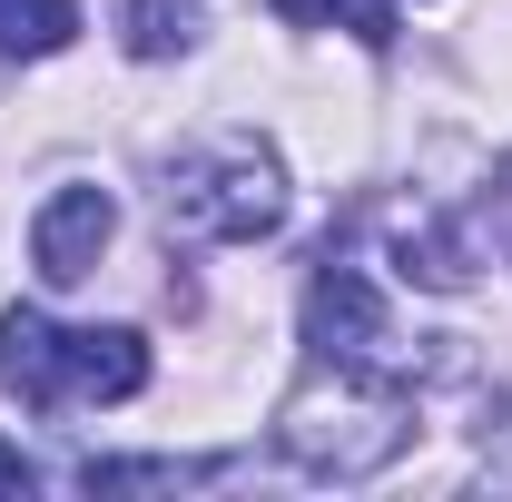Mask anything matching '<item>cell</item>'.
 Returning <instances> with one entry per match:
<instances>
[{"instance_id": "cell-1", "label": "cell", "mask_w": 512, "mask_h": 502, "mask_svg": "<svg viewBox=\"0 0 512 502\" xmlns=\"http://www.w3.org/2000/svg\"><path fill=\"white\" fill-rule=\"evenodd\" d=\"M286 453L306 463V473H335V483H365L384 473L404 434H414V394L404 384H384L375 365H325L296 404H286Z\"/></svg>"}, {"instance_id": "cell-2", "label": "cell", "mask_w": 512, "mask_h": 502, "mask_svg": "<svg viewBox=\"0 0 512 502\" xmlns=\"http://www.w3.org/2000/svg\"><path fill=\"white\" fill-rule=\"evenodd\" d=\"M168 227L217 237V247L276 237V227H286V168H276V148H256V138L188 148V158L168 168Z\"/></svg>"}, {"instance_id": "cell-3", "label": "cell", "mask_w": 512, "mask_h": 502, "mask_svg": "<svg viewBox=\"0 0 512 502\" xmlns=\"http://www.w3.org/2000/svg\"><path fill=\"white\" fill-rule=\"evenodd\" d=\"M306 345H316V365H375L384 355V296L355 266H335V256L306 286Z\"/></svg>"}, {"instance_id": "cell-4", "label": "cell", "mask_w": 512, "mask_h": 502, "mask_svg": "<svg viewBox=\"0 0 512 502\" xmlns=\"http://www.w3.org/2000/svg\"><path fill=\"white\" fill-rule=\"evenodd\" d=\"M109 237H119V207H109V188H60L40 217H30V266H40L50 286H79V276L109 256Z\"/></svg>"}, {"instance_id": "cell-5", "label": "cell", "mask_w": 512, "mask_h": 502, "mask_svg": "<svg viewBox=\"0 0 512 502\" xmlns=\"http://www.w3.org/2000/svg\"><path fill=\"white\" fill-rule=\"evenodd\" d=\"M148 384V345L128 325H79L60 335V404H128Z\"/></svg>"}, {"instance_id": "cell-6", "label": "cell", "mask_w": 512, "mask_h": 502, "mask_svg": "<svg viewBox=\"0 0 512 502\" xmlns=\"http://www.w3.org/2000/svg\"><path fill=\"white\" fill-rule=\"evenodd\" d=\"M0 384L20 394V404H40V414H60V325L30 306L0 315Z\"/></svg>"}, {"instance_id": "cell-7", "label": "cell", "mask_w": 512, "mask_h": 502, "mask_svg": "<svg viewBox=\"0 0 512 502\" xmlns=\"http://www.w3.org/2000/svg\"><path fill=\"white\" fill-rule=\"evenodd\" d=\"M79 40V0H0V60H50Z\"/></svg>"}, {"instance_id": "cell-8", "label": "cell", "mask_w": 512, "mask_h": 502, "mask_svg": "<svg viewBox=\"0 0 512 502\" xmlns=\"http://www.w3.org/2000/svg\"><path fill=\"white\" fill-rule=\"evenodd\" d=\"M197 20H207L197 0H128V50L138 60H168V50L197 40Z\"/></svg>"}, {"instance_id": "cell-9", "label": "cell", "mask_w": 512, "mask_h": 502, "mask_svg": "<svg viewBox=\"0 0 512 502\" xmlns=\"http://www.w3.org/2000/svg\"><path fill=\"white\" fill-rule=\"evenodd\" d=\"M276 20H296V30H316V20H345L365 50H384V40H394V10H384V0H276Z\"/></svg>"}, {"instance_id": "cell-10", "label": "cell", "mask_w": 512, "mask_h": 502, "mask_svg": "<svg viewBox=\"0 0 512 502\" xmlns=\"http://www.w3.org/2000/svg\"><path fill=\"white\" fill-rule=\"evenodd\" d=\"M394 256H404V276H424V286H444V296L463 286V276H473V266H463V247H453L444 227H424V237H404Z\"/></svg>"}, {"instance_id": "cell-11", "label": "cell", "mask_w": 512, "mask_h": 502, "mask_svg": "<svg viewBox=\"0 0 512 502\" xmlns=\"http://www.w3.org/2000/svg\"><path fill=\"white\" fill-rule=\"evenodd\" d=\"M30 483H40V473H30V453H20V443H0V493H30Z\"/></svg>"}]
</instances>
